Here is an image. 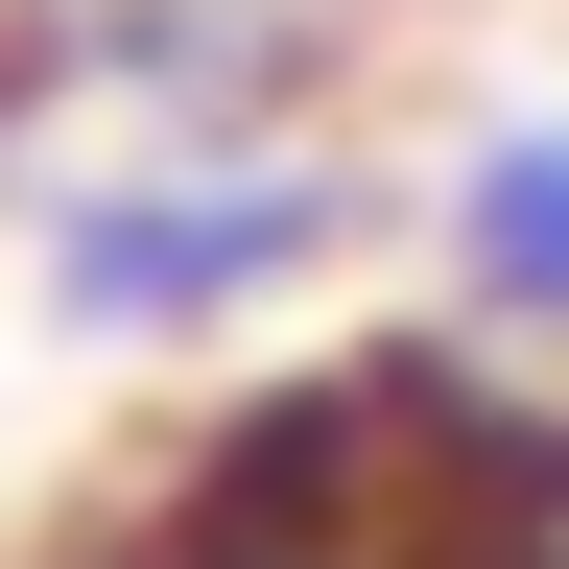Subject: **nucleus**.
Listing matches in <instances>:
<instances>
[{
  "instance_id": "obj_1",
  "label": "nucleus",
  "mask_w": 569,
  "mask_h": 569,
  "mask_svg": "<svg viewBox=\"0 0 569 569\" xmlns=\"http://www.w3.org/2000/svg\"><path fill=\"white\" fill-rule=\"evenodd\" d=\"M71 569H569V403L475 356H309L213 403Z\"/></svg>"
},
{
  "instance_id": "obj_2",
  "label": "nucleus",
  "mask_w": 569,
  "mask_h": 569,
  "mask_svg": "<svg viewBox=\"0 0 569 569\" xmlns=\"http://www.w3.org/2000/svg\"><path fill=\"white\" fill-rule=\"evenodd\" d=\"M332 238H356L332 142H142V167H96L48 213V332L71 356H190V332L284 309Z\"/></svg>"
},
{
  "instance_id": "obj_3",
  "label": "nucleus",
  "mask_w": 569,
  "mask_h": 569,
  "mask_svg": "<svg viewBox=\"0 0 569 569\" xmlns=\"http://www.w3.org/2000/svg\"><path fill=\"white\" fill-rule=\"evenodd\" d=\"M427 238H451V309L498 356H569V119H475L451 190H427Z\"/></svg>"
},
{
  "instance_id": "obj_4",
  "label": "nucleus",
  "mask_w": 569,
  "mask_h": 569,
  "mask_svg": "<svg viewBox=\"0 0 569 569\" xmlns=\"http://www.w3.org/2000/svg\"><path fill=\"white\" fill-rule=\"evenodd\" d=\"M24 96H48V24H0V119H24Z\"/></svg>"
}]
</instances>
